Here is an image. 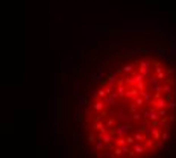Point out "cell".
Segmentation results:
<instances>
[{
    "label": "cell",
    "instance_id": "1",
    "mask_svg": "<svg viewBox=\"0 0 176 158\" xmlns=\"http://www.w3.org/2000/svg\"><path fill=\"white\" fill-rule=\"evenodd\" d=\"M134 129H135V128H134L131 123H120V125L116 126V129L109 131V132L114 134L116 137H126V135L129 134L131 131H134Z\"/></svg>",
    "mask_w": 176,
    "mask_h": 158
},
{
    "label": "cell",
    "instance_id": "2",
    "mask_svg": "<svg viewBox=\"0 0 176 158\" xmlns=\"http://www.w3.org/2000/svg\"><path fill=\"white\" fill-rule=\"evenodd\" d=\"M74 70V65H73V52L68 50V53L61 59V72L65 73V72H72Z\"/></svg>",
    "mask_w": 176,
    "mask_h": 158
},
{
    "label": "cell",
    "instance_id": "3",
    "mask_svg": "<svg viewBox=\"0 0 176 158\" xmlns=\"http://www.w3.org/2000/svg\"><path fill=\"white\" fill-rule=\"evenodd\" d=\"M135 65H140L138 72L141 73L144 78H147V76L152 74V59H141V61H138Z\"/></svg>",
    "mask_w": 176,
    "mask_h": 158
},
{
    "label": "cell",
    "instance_id": "4",
    "mask_svg": "<svg viewBox=\"0 0 176 158\" xmlns=\"http://www.w3.org/2000/svg\"><path fill=\"white\" fill-rule=\"evenodd\" d=\"M123 24H156V18H121Z\"/></svg>",
    "mask_w": 176,
    "mask_h": 158
},
{
    "label": "cell",
    "instance_id": "5",
    "mask_svg": "<svg viewBox=\"0 0 176 158\" xmlns=\"http://www.w3.org/2000/svg\"><path fill=\"white\" fill-rule=\"evenodd\" d=\"M123 35H158V30H144V29H123Z\"/></svg>",
    "mask_w": 176,
    "mask_h": 158
},
{
    "label": "cell",
    "instance_id": "6",
    "mask_svg": "<svg viewBox=\"0 0 176 158\" xmlns=\"http://www.w3.org/2000/svg\"><path fill=\"white\" fill-rule=\"evenodd\" d=\"M81 90H82L81 79H79V78H74V79H73V84H72V96L77 99L79 96H81Z\"/></svg>",
    "mask_w": 176,
    "mask_h": 158
},
{
    "label": "cell",
    "instance_id": "7",
    "mask_svg": "<svg viewBox=\"0 0 176 158\" xmlns=\"http://www.w3.org/2000/svg\"><path fill=\"white\" fill-rule=\"evenodd\" d=\"M140 94V91L135 88V87H131L129 90L126 88V91H125V96H123V97L125 99H131V100H134L135 97H137V96Z\"/></svg>",
    "mask_w": 176,
    "mask_h": 158
},
{
    "label": "cell",
    "instance_id": "8",
    "mask_svg": "<svg viewBox=\"0 0 176 158\" xmlns=\"http://www.w3.org/2000/svg\"><path fill=\"white\" fill-rule=\"evenodd\" d=\"M132 151H134L137 155H143L144 152H147V149L143 146V143H138V142H135L134 144H132Z\"/></svg>",
    "mask_w": 176,
    "mask_h": 158
},
{
    "label": "cell",
    "instance_id": "9",
    "mask_svg": "<svg viewBox=\"0 0 176 158\" xmlns=\"http://www.w3.org/2000/svg\"><path fill=\"white\" fill-rule=\"evenodd\" d=\"M90 76L93 78V81H94V82H97V84H99V82H102V81H103L105 73H103V72H91V73H90Z\"/></svg>",
    "mask_w": 176,
    "mask_h": 158
},
{
    "label": "cell",
    "instance_id": "10",
    "mask_svg": "<svg viewBox=\"0 0 176 158\" xmlns=\"http://www.w3.org/2000/svg\"><path fill=\"white\" fill-rule=\"evenodd\" d=\"M150 137L155 140V142H158V140H161V131L158 126H152V131H150Z\"/></svg>",
    "mask_w": 176,
    "mask_h": 158
},
{
    "label": "cell",
    "instance_id": "11",
    "mask_svg": "<svg viewBox=\"0 0 176 158\" xmlns=\"http://www.w3.org/2000/svg\"><path fill=\"white\" fill-rule=\"evenodd\" d=\"M103 103H105V108H111V107H114L116 105V99L112 97V96H105L103 97Z\"/></svg>",
    "mask_w": 176,
    "mask_h": 158
},
{
    "label": "cell",
    "instance_id": "12",
    "mask_svg": "<svg viewBox=\"0 0 176 158\" xmlns=\"http://www.w3.org/2000/svg\"><path fill=\"white\" fill-rule=\"evenodd\" d=\"M117 116H118L120 120H126V118H127V109H126V107H118Z\"/></svg>",
    "mask_w": 176,
    "mask_h": 158
},
{
    "label": "cell",
    "instance_id": "13",
    "mask_svg": "<svg viewBox=\"0 0 176 158\" xmlns=\"http://www.w3.org/2000/svg\"><path fill=\"white\" fill-rule=\"evenodd\" d=\"M140 96L144 99V102H146V103H149V102L153 99L152 93H150V91H147V90H141V91H140Z\"/></svg>",
    "mask_w": 176,
    "mask_h": 158
},
{
    "label": "cell",
    "instance_id": "14",
    "mask_svg": "<svg viewBox=\"0 0 176 158\" xmlns=\"http://www.w3.org/2000/svg\"><path fill=\"white\" fill-rule=\"evenodd\" d=\"M123 46V41L120 38H117V40H111V41H109V44H108V47H111V49H118V47H121Z\"/></svg>",
    "mask_w": 176,
    "mask_h": 158
},
{
    "label": "cell",
    "instance_id": "15",
    "mask_svg": "<svg viewBox=\"0 0 176 158\" xmlns=\"http://www.w3.org/2000/svg\"><path fill=\"white\" fill-rule=\"evenodd\" d=\"M103 147H105V143L100 138H96V142H94L91 149H93V152H97V151H100V149H103Z\"/></svg>",
    "mask_w": 176,
    "mask_h": 158
},
{
    "label": "cell",
    "instance_id": "16",
    "mask_svg": "<svg viewBox=\"0 0 176 158\" xmlns=\"http://www.w3.org/2000/svg\"><path fill=\"white\" fill-rule=\"evenodd\" d=\"M116 82H117V73L114 72V73H111V74L108 76L106 85H109V87H112V88H114V87H116Z\"/></svg>",
    "mask_w": 176,
    "mask_h": 158
},
{
    "label": "cell",
    "instance_id": "17",
    "mask_svg": "<svg viewBox=\"0 0 176 158\" xmlns=\"http://www.w3.org/2000/svg\"><path fill=\"white\" fill-rule=\"evenodd\" d=\"M91 108H93L94 111H99V113H100V111H103V109H105V103H103V100H96Z\"/></svg>",
    "mask_w": 176,
    "mask_h": 158
},
{
    "label": "cell",
    "instance_id": "18",
    "mask_svg": "<svg viewBox=\"0 0 176 158\" xmlns=\"http://www.w3.org/2000/svg\"><path fill=\"white\" fill-rule=\"evenodd\" d=\"M170 138H171V131H170V129H165V131L162 129V131H161V140H162V142L167 143Z\"/></svg>",
    "mask_w": 176,
    "mask_h": 158
},
{
    "label": "cell",
    "instance_id": "19",
    "mask_svg": "<svg viewBox=\"0 0 176 158\" xmlns=\"http://www.w3.org/2000/svg\"><path fill=\"white\" fill-rule=\"evenodd\" d=\"M73 144L74 146H82L83 144V137L81 134H73Z\"/></svg>",
    "mask_w": 176,
    "mask_h": 158
},
{
    "label": "cell",
    "instance_id": "20",
    "mask_svg": "<svg viewBox=\"0 0 176 158\" xmlns=\"http://www.w3.org/2000/svg\"><path fill=\"white\" fill-rule=\"evenodd\" d=\"M134 70H135V64H126L125 67H123V73H126V74H131V73H134Z\"/></svg>",
    "mask_w": 176,
    "mask_h": 158
},
{
    "label": "cell",
    "instance_id": "21",
    "mask_svg": "<svg viewBox=\"0 0 176 158\" xmlns=\"http://www.w3.org/2000/svg\"><path fill=\"white\" fill-rule=\"evenodd\" d=\"M132 102H134L135 105H137L138 108H143V105L146 103V102H144V99H143V97H141V96H140V94H138V96H137V97H135L134 100H132Z\"/></svg>",
    "mask_w": 176,
    "mask_h": 158
},
{
    "label": "cell",
    "instance_id": "22",
    "mask_svg": "<svg viewBox=\"0 0 176 158\" xmlns=\"http://www.w3.org/2000/svg\"><path fill=\"white\" fill-rule=\"evenodd\" d=\"M165 108L169 109V111H173V109H176V99H170V100H167Z\"/></svg>",
    "mask_w": 176,
    "mask_h": 158
},
{
    "label": "cell",
    "instance_id": "23",
    "mask_svg": "<svg viewBox=\"0 0 176 158\" xmlns=\"http://www.w3.org/2000/svg\"><path fill=\"white\" fill-rule=\"evenodd\" d=\"M134 138H135V142H138V143H143L144 140H146L144 134H143V132H140V131H137V132L134 134Z\"/></svg>",
    "mask_w": 176,
    "mask_h": 158
},
{
    "label": "cell",
    "instance_id": "24",
    "mask_svg": "<svg viewBox=\"0 0 176 158\" xmlns=\"http://www.w3.org/2000/svg\"><path fill=\"white\" fill-rule=\"evenodd\" d=\"M126 88H127V87H126L125 84H123V85H116V91H117V94H118V96H121V97L125 96Z\"/></svg>",
    "mask_w": 176,
    "mask_h": 158
},
{
    "label": "cell",
    "instance_id": "25",
    "mask_svg": "<svg viewBox=\"0 0 176 158\" xmlns=\"http://www.w3.org/2000/svg\"><path fill=\"white\" fill-rule=\"evenodd\" d=\"M147 79H149V84H150V85H160V84H161V81H160L156 76H153V74L147 76Z\"/></svg>",
    "mask_w": 176,
    "mask_h": 158
},
{
    "label": "cell",
    "instance_id": "26",
    "mask_svg": "<svg viewBox=\"0 0 176 158\" xmlns=\"http://www.w3.org/2000/svg\"><path fill=\"white\" fill-rule=\"evenodd\" d=\"M165 84H169L170 87H176V78H173V76H165Z\"/></svg>",
    "mask_w": 176,
    "mask_h": 158
},
{
    "label": "cell",
    "instance_id": "27",
    "mask_svg": "<svg viewBox=\"0 0 176 158\" xmlns=\"http://www.w3.org/2000/svg\"><path fill=\"white\" fill-rule=\"evenodd\" d=\"M131 118H132L134 122H143V117H141V113H140V111L131 114Z\"/></svg>",
    "mask_w": 176,
    "mask_h": 158
},
{
    "label": "cell",
    "instance_id": "28",
    "mask_svg": "<svg viewBox=\"0 0 176 158\" xmlns=\"http://www.w3.org/2000/svg\"><path fill=\"white\" fill-rule=\"evenodd\" d=\"M126 109H127V114H134V113L138 111V107H137V105H135L134 102H132L129 107H126Z\"/></svg>",
    "mask_w": 176,
    "mask_h": 158
},
{
    "label": "cell",
    "instance_id": "29",
    "mask_svg": "<svg viewBox=\"0 0 176 158\" xmlns=\"http://www.w3.org/2000/svg\"><path fill=\"white\" fill-rule=\"evenodd\" d=\"M158 126H161V128L162 129H167V116L165 117H160V118H158Z\"/></svg>",
    "mask_w": 176,
    "mask_h": 158
},
{
    "label": "cell",
    "instance_id": "30",
    "mask_svg": "<svg viewBox=\"0 0 176 158\" xmlns=\"http://www.w3.org/2000/svg\"><path fill=\"white\" fill-rule=\"evenodd\" d=\"M117 123V120H116V117H109L106 122H105V126H106V128H112L114 125Z\"/></svg>",
    "mask_w": 176,
    "mask_h": 158
},
{
    "label": "cell",
    "instance_id": "31",
    "mask_svg": "<svg viewBox=\"0 0 176 158\" xmlns=\"http://www.w3.org/2000/svg\"><path fill=\"white\" fill-rule=\"evenodd\" d=\"M134 87H135V88H137L138 91L146 90V82H144V79H143V81H138V82H137V84H135Z\"/></svg>",
    "mask_w": 176,
    "mask_h": 158
},
{
    "label": "cell",
    "instance_id": "32",
    "mask_svg": "<svg viewBox=\"0 0 176 158\" xmlns=\"http://www.w3.org/2000/svg\"><path fill=\"white\" fill-rule=\"evenodd\" d=\"M150 131H152V126H150V125H144L143 134H144V137H146V138L150 137Z\"/></svg>",
    "mask_w": 176,
    "mask_h": 158
},
{
    "label": "cell",
    "instance_id": "33",
    "mask_svg": "<svg viewBox=\"0 0 176 158\" xmlns=\"http://www.w3.org/2000/svg\"><path fill=\"white\" fill-rule=\"evenodd\" d=\"M156 113H158L160 117H165L167 114H169V109L167 108H156Z\"/></svg>",
    "mask_w": 176,
    "mask_h": 158
},
{
    "label": "cell",
    "instance_id": "34",
    "mask_svg": "<svg viewBox=\"0 0 176 158\" xmlns=\"http://www.w3.org/2000/svg\"><path fill=\"white\" fill-rule=\"evenodd\" d=\"M77 99H79V107H82V108H83V107H85V105L88 103V99L85 97V96H82V94L79 96Z\"/></svg>",
    "mask_w": 176,
    "mask_h": 158
},
{
    "label": "cell",
    "instance_id": "35",
    "mask_svg": "<svg viewBox=\"0 0 176 158\" xmlns=\"http://www.w3.org/2000/svg\"><path fill=\"white\" fill-rule=\"evenodd\" d=\"M120 149H121V153H123V155H127V152H129L131 151V147H129V144H123V146H120Z\"/></svg>",
    "mask_w": 176,
    "mask_h": 158
},
{
    "label": "cell",
    "instance_id": "36",
    "mask_svg": "<svg viewBox=\"0 0 176 158\" xmlns=\"http://www.w3.org/2000/svg\"><path fill=\"white\" fill-rule=\"evenodd\" d=\"M155 76L160 79V81H164V79H165V72H164V70H160V72H156Z\"/></svg>",
    "mask_w": 176,
    "mask_h": 158
},
{
    "label": "cell",
    "instance_id": "37",
    "mask_svg": "<svg viewBox=\"0 0 176 158\" xmlns=\"http://www.w3.org/2000/svg\"><path fill=\"white\" fill-rule=\"evenodd\" d=\"M125 140H126V144H129V146H132V144L135 143L134 135H127V137H125Z\"/></svg>",
    "mask_w": 176,
    "mask_h": 158
},
{
    "label": "cell",
    "instance_id": "38",
    "mask_svg": "<svg viewBox=\"0 0 176 158\" xmlns=\"http://www.w3.org/2000/svg\"><path fill=\"white\" fill-rule=\"evenodd\" d=\"M175 73H176V70H175L173 67H167V70H165V76H173Z\"/></svg>",
    "mask_w": 176,
    "mask_h": 158
},
{
    "label": "cell",
    "instance_id": "39",
    "mask_svg": "<svg viewBox=\"0 0 176 158\" xmlns=\"http://www.w3.org/2000/svg\"><path fill=\"white\" fill-rule=\"evenodd\" d=\"M112 153H114V157H120V155H123V153H121V149H120V146H116V147H114Z\"/></svg>",
    "mask_w": 176,
    "mask_h": 158
},
{
    "label": "cell",
    "instance_id": "40",
    "mask_svg": "<svg viewBox=\"0 0 176 158\" xmlns=\"http://www.w3.org/2000/svg\"><path fill=\"white\" fill-rule=\"evenodd\" d=\"M83 72H85V65H83V64H81L79 67H76V73L77 74H82Z\"/></svg>",
    "mask_w": 176,
    "mask_h": 158
},
{
    "label": "cell",
    "instance_id": "41",
    "mask_svg": "<svg viewBox=\"0 0 176 158\" xmlns=\"http://www.w3.org/2000/svg\"><path fill=\"white\" fill-rule=\"evenodd\" d=\"M171 151H173V147H171L170 144H167V143H165V146H164V152H165V155L171 153Z\"/></svg>",
    "mask_w": 176,
    "mask_h": 158
},
{
    "label": "cell",
    "instance_id": "42",
    "mask_svg": "<svg viewBox=\"0 0 176 158\" xmlns=\"http://www.w3.org/2000/svg\"><path fill=\"white\" fill-rule=\"evenodd\" d=\"M87 138H88V140H87L88 143H94V142H96V135H94V134H88Z\"/></svg>",
    "mask_w": 176,
    "mask_h": 158
},
{
    "label": "cell",
    "instance_id": "43",
    "mask_svg": "<svg viewBox=\"0 0 176 158\" xmlns=\"http://www.w3.org/2000/svg\"><path fill=\"white\" fill-rule=\"evenodd\" d=\"M97 96H99V97H102V99H103L105 96H106V91H105L103 88H102V90H99V91H97Z\"/></svg>",
    "mask_w": 176,
    "mask_h": 158
},
{
    "label": "cell",
    "instance_id": "44",
    "mask_svg": "<svg viewBox=\"0 0 176 158\" xmlns=\"http://www.w3.org/2000/svg\"><path fill=\"white\" fill-rule=\"evenodd\" d=\"M85 113L88 114V116H93V108H87V109H85Z\"/></svg>",
    "mask_w": 176,
    "mask_h": 158
},
{
    "label": "cell",
    "instance_id": "45",
    "mask_svg": "<svg viewBox=\"0 0 176 158\" xmlns=\"http://www.w3.org/2000/svg\"><path fill=\"white\" fill-rule=\"evenodd\" d=\"M116 73H117V76H118V74H123V68H117Z\"/></svg>",
    "mask_w": 176,
    "mask_h": 158
}]
</instances>
